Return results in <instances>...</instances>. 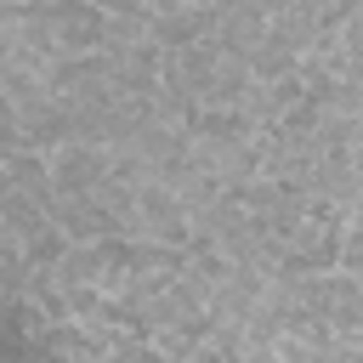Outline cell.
Returning a JSON list of instances; mask_svg holds the SVG:
<instances>
[{
    "label": "cell",
    "mask_w": 363,
    "mask_h": 363,
    "mask_svg": "<svg viewBox=\"0 0 363 363\" xmlns=\"http://www.w3.org/2000/svg\"><path fill=\"white\" fill-rule=\"evenodd\" d=\"M51 176H57V193H96L113 176V147H102V142H62L51 153Z\"/></svg>",
    "instance_id": "obj_1"
},
{
    "label": "cell",
    "mask_w": 363,
    "mask_h": 363,
    "mask_svg": "<svg viewBox=\"0 0 363 363\" xmlns=\"http://www.w3.org/2000/svg\"><path fill=\"white\" fill-rule=\"evenodd\" d=\"M51 216L62 221V233L74 244H91V238H108V233H125V221L96 199V193H57Z\"/></svg>",
    "instance_id": "obj_2"
},
{
    "label": "cell",
    "mask_w": 363,
    "mask_h": 363,
    "mask_svg": "<svg viewBox=\"0 0 363 363\" xmlns=\"http://www.w3.org/2000/svg\"><path fill=\"white\" fill-rule=\"evenodd\" d=\"M216 0H199V6H176V11H153V40L164 45V51H176V45H193V40H204V34H216Z\"/></svg>",
    "instance_id": "obj_3"
},
{
    "label": "cell",
    "mask_w": 363,
    "mask_h": 363,
    "mask_svg": "<svg viewBox=\"0 0 363 363\" xmlns=\"http://www.w3.org/2000/svg\"><path fill=\"white\" fill-rule=\"evenodd\" d=\"M301 45L278 28V23H267V34L255 40V51H250V74L255 79H284V74H301Z\"/></svg>",
    "instance_id": "obj_4"
},
{
    "label": "cell",
    "mask_w": 363,
    "mask_h": 363,
    "mask_svg": "<svg viewBox=\"0 0 363 363\" xmlns=\"http://www.w3.org/2000/svg\"><path fill=\"white\" fill-rule=\"evenodd\" d=\"M301 96H306V79H301V74H284V79H255V91H250V102H244V108H250V113H255V125L267 130V125H278Z\"/></svg>",
    "instance_id": "obj_5"
},
{
    "label": "cell",
    "mask_w": 363,
    "mask_h": 363,
    "mask_svg": "<svg viewBox=\"0 0 363 363\" xmlns=\"http://www.w3.org/2000/svg\"><path fill=\"white\" fill-rule=\"evenodd\" d=\"M340 267H346L352 278H363V216H352V227H346V244H340Z\"/></svg>",
    "instance_id": "obj_6"
},
{
    "label": "cell",
    "mask_w": 363,
    "mask_h": 363,
    "mask_svg": "<svg viewBox=\"0 0 363 363\" xmlns=\"http://www.w3.org/2000/svg\"><path fill=\"white\" fill-rule=\"evenodd\" d=\"M352 164H357V176H363V125H357V136H352Z\"/></svg>",
    "instance_id": "obj_7"
},
{
    "label": "cell",
    "mask_w": 363,
    "mask_h": 363,
    "mask_svg": "<svg viewBox=\"0 0 363 363\" xmlns=\"http://www.w3.org/2000/svg\"><path fill=\"white\" fill-rule=\"evenodd\" d=\"M352 216H363V193H357V210H352Z\"/></svg>",
    "instance_id": "obj_8"
}]
</instances>
